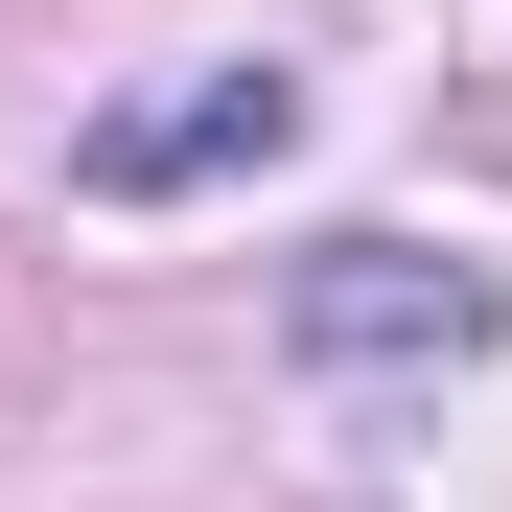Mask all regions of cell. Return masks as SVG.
<instances>
[{
    "instance_id": "2",
    "label": "cell",
    "mask_w": 512,
    "mask_h": 512,
    "mask_svg": "<svg viewBox=\"0 0 512 512\" xmlns=\"http://www.w3.org/2000/svg\"><path fill=\"white\" fill-rule=\"evenodd\" d=\"M303 140V70H187V94H117L94 140H70V187L94 210H163V187H233V163Z\"/></svg>"
},
{
    "instance_id": "1",
    "label": "cell",
    "mask_w": 512,
    "mask_h": 512,
    "mask_svg": "<svg viewBox=\"0 0 512 512\" xmlns=\"http://www.w3.org/2000/svg\"><path fill=\"white\" fill-rule=\"evenodd\" d=\"M280 350L303 373H443V350H489V280L419 256V233H326L303 280H280Z\"/></svg>"
}]
</instances>
